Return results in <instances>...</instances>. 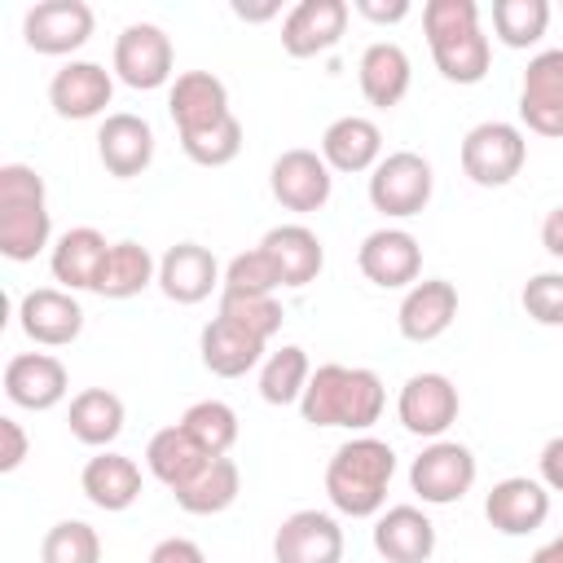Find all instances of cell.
Instances as JSON below:
<instances>
[{
    "mask_svg": "<svg viewBox=\"0 0 563 563\" xmlns=\"http://www.w3.org/2000/svg\"><path fill=\"white\" fill-rule=\"evenodd\" d=\"M383 405H387V387L374 369L330 361V365L312 369L303 400H299V413L308 427H343V431L365 435L383 418Z\"/></svg>",
    "mask_w": 563,
    "mask_h": 563,
    "instance_id": "cell-1",
    "label": "cell"
},
{
    "mask_svg": "<svg viewBox=\"0 0 563 563\" xmlns=\"http://www.w3.org/2000/svg\"><path fill=\"white\" fill-rule=\"evenodd\" d=\"M391 475H396V449L378 435H352L325 462V497L347 519H378L387 510Z\"/></svg>",
    "mask_w": 563,
    "mask_h": 563,
    "instance_id": "cell-2",
    "label": "cell"
},
{
    "mask_svg": "<svg viewBox=\"0 0 563 563\" xmlns=\"http://www.w3.org/2000/svg\"><path fill=\"white\" fill-rule=\"evenodd\" d=\"M422 31L427 48L435 57V70L449 84H479L493 66V44L479 26V4L475 0H427L422 9Z\"/></svg>",
    "mask_w": 563,
    "mask_h": 563,
    "instance_id": "cell-3",
    "label": "cell"
},
{
    "mask_svg": "<svg viewBox=\"0 0 563 563\" xmlns=\"http://www.w3.org/2000/svg\"><path fill=\"white\" fill-rule=\"evenodd\" d=\"M53 238V216L44 198V176L26 163L0 167V255L31 264Z\"/></svg>",
    "mask_w": 563,
    "mask_h": 563,
    "instance_id": "cell-4",
    "label": "cell"
},
{
    "mask_svg": "<svg viewBox=\"0 0 563 563\" xmlns=\"http://www.w3.org/2000/svg\"><path fill=\"white\" fill-rule=\"evenodd\" d=\"M523 158H528V136H523L515 123L488 119V123H475V128L462 136V172H466L479 189H501V185H510V180L523 172Z\"/></svg>",
    "mask_w": 563,
    "mask_h": 563,
    "instance_id": "cell-5",
    "label": "cell"
},
{
    "mask_svg": "<svg viewBox=\"0 0 563 563\" xmlns=\"http://www.w3.org/2000/svg\"><path fill=\"white\" fill-rule=\"evenodd\" d=\"M431 189H435V172L413 150H396L369 172V207L387 220H409L427 211Z\"/></svg>",
    "mask_w": 563,
    "mask_h": 563,
    "instance_id": "cell-6",
    "label": "cell"
},
{
    "mask_svg": "<svg viewBox=\"0 0 563 563\" xmlns=\"http://www.w3.org/2000/svg\"><path fill=\"white\" fill-rule=\"evenodd\" d=\"M479 462L457 440H431L409 462V488L422 497V506H453L475 488Z\"/></svg>",
    "mask_w": 563,
    "mask_h": 563,
    "instance_id": "cell-7",
    "label": "cell"
},
{
    "mask_svg": "<svg viewBox=\"0 0 563 563\" xmlns=\"http://www.w3.org/2000/svg\"><path fill=\"white\" fill-rule=\"evenodd\" d=\"M457 409H462V396L453 387L449 374H435V369H422L413 378H405L400 396H396V418L409 435H422V440H444V431L457 422Z\"/></svg>",
    "mask_w": 563,
    "mask_h": 563,
    "instance_id": "cell-8",
    "label": "cell"
},
{
    "mask_svg": "<svg viewBox=\"0 0 563 563\" xmlns=\"http://www.w3.org/2000/svg\"><path fill=\"white\" fill-rule=\"evenodd\" d=\"M172 62H176V53H172L167 31L154 22H132L119 31L110 66H114V79H123L136 92H150L172 79Z\"/></svg>",
    "mask_w": 563,
    "mask_h": 563,
    "instance_id": "cell-9",
    "label": "cell"
},
{
    "mask_svg": "<svg viewBox=\"0 0 563 563\" xmlns=\"http://www.w3.org/2000/svg\"><path fill=\"white\" fill-rule=\"evenodd\" d=\"M92 26L97 18L84 0H40L22 18V40L44 57H66L92 40Z\"/></svg>",
    "mask_w": 563,
    "mask_h": 563,
    "instance_id": "cell-10",
    "label": "cell"
},
{
    "mask_svg": "<svg viewBox=\"0 0 563 563\" xmlns=\"http://www.w3.org/2000/svg\"><path fill=\"white\" fill-rule=\"evenodd\" d=\"M268 189L286 211L308 216V211H321L330 202L334 176L317 150H282L268 167Z\"/></svg>",
    "mask_w": 563,
    "mask_h": 563,
    "instance_id": "cell-11",
    "label": "cell"
},
{
    "mask_svg": "<svg viewBox=\"0 0 563 563\" xmlns=\"http://www.w3.org/2000/svg\"><path fill=\"white\" fill-rule=\"evenodd\" d=\"M519 119L537 136H563V48H541L519 79Z\"/></svg>",
    "mask_w": 563,
    "mask_h": 563,
    "instance_id": "cell-12",
    "label": "cell"
},
{
    "mask_svg": "<svg viewBox=\"0 0 563 563\" xmlns=\"http://www.w3.org/2000/svg\"><path fill=\"white\" fill-rule=\"evenodd\" d=\"M356 268L365 273V282L383 286V290H409L422 273V246L409 229H374L365 233L361 251H356Z\"/></svg>",
    "mask_w": 563,
    "mask_h": 563,
    "instance_id": "cell-13",
    "label": "cell"
},
{
    "mask_svg": "<svg viewBox=\"0 0 563 563\" xmlns=\"http://www.w3.org/2000/svg\"><path fill=\"white\" fill-rule=\"evenodd\" d=\"M273 563H343V528L325 510H295L273 532Z\"/></svg>",
    "mask_w": 563,
    "mask_h": 563,
    "instance_id": "cell-14",
    "label": "cell"
},
{
    "mask_svg": "<svg viewBox=\"0 0 563 563\" xmlns=\"http://www.w3.org/2000/svg\"><path fill=\"white\" fill-rule=\"evenodd\" d=\"M18 325H22V334H26L31 343H40V347H66V343H75L79 330H84V308H79V299H75L70 290H62V286H35V290H26L22 303H18Z\"/></svg>",
    "mask_w": 563,
    "mask_h": 563,
    "instance_id": "cell-15",
    "label": "cell"
},
{
    "mask_svg": "<svg viewBox=\"0 0 563 563\" xmlns=\"http://www.w3.org/2000/svg\"><path fill=\"white\" fill-rule=\"evenodd\" d=\"M70 391V374L53 352H18L4 365V396L18 409L44 413L53 405H62Z\"/></svg>",
    "mask_w": 563,
    "mask_h": 563,
    "instance_id": "cell-16",
    "label": "cell"
},
{
    "mask_svg": "<svg viewBox=\"0 0 563 563\" xmlns=\"http://www.w3.org/2000/svg\"><path fill=\"white\" fill-rule=\"evenodd\" d=\"M484 519L501 537H528L550 519V488L528 475H506L484 497Z\"/></svg>",
    "mask_w": 563,
    "mask_h": 563,
    "instance_id": "cell-17",
    "label": "cell"
},
{
    "mask_svg": "<svg viewBox=\"0 0 563 563\" xmlns=\"http://www.w3.org/2000/svg\"><path fill=\"white\" fill-rule=\"evenodd\" d=\"M97 158L110 176L132 180L154 163V128L132 110H114L97 128Z\"/></svg>",
    "mask_w": 563,
    "mask_h": 563,
    "instance_id": "cell-18",
    "label": "cell"
},
{
    "mask_svg": "<svg viewBox=\"0 0 563 563\" xmlns=\"http://www.w3.org/2000/svg\"><path fill=\"white\" fill-rule=\"evenodd\" d=\"M110 97H114V75L101 62H66L48 79V106L62 119H75V123L106 114Z\"/></svg>",
    "mask_w": 563,
    "mask_h": 563,
    "instance_id": "cell-19",
    "label": "cell"
},
{
    "mask_svg": "<svg viewBox=\"0 0 563 563\" xmlns=\"http://www.w3.org/2000/svg\"><path fill=\"white\" fill-rule=\"evenodd\" d=\"M167 114H172V123H176L180 136L202 132V128L229 119L233 110H229L224 79L211 75V70H185V75H176L172 88H167Z\"/></svg>",
    "mask_w": 563,
    "mask_h": 563,
    "instance_id": "cell-20",
    "label": "cell"
},
{
    "mask_svg": "<svg viewBox=\"0 0 563 563\" xmlns=\"http://www.w3.org/2000/svg\"><path fill=\"white\" fill-rule=\"evenodd\" d=\"M347 4L343 0H299L286 18H282V48L290 57H317L325 48H334L347 31Z\"/></svg>",
    "mask_w": 563,
    "mask_h": 563,
    "instance_id": "cell-21",
    "label": "cell"
},
{
    "mask_svg": "<svg viewBox=\"0 0 563 563\" xmlns=\"http://www.w3.org/2000/svg\"><path fill=\"white\" fill-rule=\"evenodd\" d=\"M224 282L220 260L198 242H176L158 260V290L172 303H202Z\"/></svg>",
    "mask_w": 563,
    "mask_h": 563,
    "instance_id": "cell-22",
    "label": "cell"
},
{
    "mask_svg": "<svg viewBox=\"0 0 563 563\" xmlns=\"http://www.w3.org/2000/svg\"><path fill=\"white\" fill-rule=\"evenodd\" d=\"M457 317V286L444 282V277H427V282H413L396 308V325L409 343H431L440 339Z\"/></svg>",
    "mask_w": 563,
    "mask_h": 563,
    "instance_id": "cell-23",
    "label": "cell"
},
{
    "mask_svg": "<svg viewBox=\"0 0 563 563\" xmlns=\"http://www.w3.org/2000/svg\"><path fill=\"white\" fill-rule=\"evenodd\" d=\"M264 347L268 339L251 334L246 325L229 321V317H211L198 334V352H202V365L216 374V378H242L246 369L264 365Z\"/></svg>",
    "mask_w": 563,
    "mask_h": 563,
    "instance_id": "cell-24",
    "label": "cell"
},
{
    "mask_svg": "<svg viewBox=\"0 0 563 563\" xmlns=\"http://www.w3.org/2000/svg\"><path fill=\"white\" fill-rule=\"evenodd\" d=\"M106 255H110V242L92 229V224H79V229H66L57 242H53V255H48V268H53V282L62 290H97V277L106 268Z\"/></svg>",
    "mask_w": 563,
    "mask_h": 563,
    "instance_id": "cell-25",
    "label": "cell"
},
{
    "mask_svg": "<svg viewBox=\"0 0 563 563\" xmlns=\"http://www.w3.org/2000/svg\"><path fill=\"white\" fill-rule=\"evenodd\" d=\"M374 550L387 563H427L435 554V523L418 506H387L374 519Z\"/></svg>",
    "mask_w": 563,
    "mask_h": 563,
    "instance_id": "cell-26",
    "label": "cell"
},
{
    "mask_svg": "<svg viewBox=\"0 0 563 563\" xmlns=\"http://www.w3.org/2000/svg\"><path fill=\"white\" fill-rule=\"evenodd\" d=\"M321 158L330 172H374L383 163V128L365 114H343L321 132Z\"/></svg>",
    "mask_w": 563,
    "mask_h": 563,
    "instance_id": "cell-27",
    "label": "cell"
},
{
    "mask_svg": "<svg viewBox=\"0 0 563 563\" xmlns=\"http://www.w3.org/2000/svg\"><path fill=\"white\" fill-rule=\"evenodd\" d=\"M79 488H84V497H88L97 510L119 515V510H128V506L141 497V466H136L128 453L101 449L97 457L84 462Z\"/></svg>",
    "mask_w": 563,
    "mask_h": 563,
    "instance_id": "cell-28",
    "label": "cell"
},
{
    "mask_svg": "<svg viewBox=\"0 0 563 563\" xmlns=\"http://www.w3.org/2000/svg\"><path fill=\"white\" fill-rule=\"evenodd\" d=\"M356 79H361V92L369 106L378 110H391L405 101L409 92V79H413V66H409V53L391 40H374L361 62H356Z\"/></svg>",
    "mask_w": 563,
    "mask_h": 563,
    "instance_id": "cell-29",
    "label": "cell"
},
{
    "mask_svg": "<svg viewBox=\"0 0 563 563\" xmlns=\"http://www.w3.org/2000/svg\"><path fill=\"white\" fill-rule=\"evenodd\" d=\"M260 246H264L268 260L277 264L282 286H290V290L317 282V273L325 268V246H321V238H317L308 224H277V229L264 233Z\"/></svg>",
    "mask_w": 563,
    "mask_h": 563,
    "instance_id": "cell-30",
    "label": "cell"
},
{
    "mask_svg": "<svg viewBox=\"0 0 563 563\" xmlns=\"http://www.w3.org/2000/svg\"><path fill=\"white\" fill-rule=\"evenodd\" d=\"M66 427L79 444L110 449L123 435V400L110 387H84L66 409Z\"/></svg>",
    "mask_w": 563,
    "mask_h": 563,
    "instance_id": "cell-31",
    "label": "cell"
},
{
    "mask_svg": "<svg viewBox=\"0 0 563 563\" xmlns=\"http://www.w3.org/2000/svg\"><path fill=\"white\" fill-rule=\"evenodd\" d=\"M238 493H242V471L224 453V457H207L202 471L189 484H180L172 497H176V506L185 515H220V510H229L238 501Z\"/></svg>",
    "mask_w": 563,
    "mask_h": 563,
    "instance_id": "cell-32",
    "label": "cell"
},
{
    "mask_svg": "<svg viewBox=\"0 0 563 563\" xmlns=\"http://www.w3.org/2000/svg\"><path fill=\"white\" fill-rule=\"evenodd\" d=\"M202 462H207V453L189 440V431H185L180 422L154 431L150 444H145V466H150V475H154L158 484H167L172 493H176L180 484H189V479L202 471Z\"/></svg>",
    "mask_w": 563,
    "mask_h": 563,
    "instance_id": "cell-33",
    "label": "cell"
},
{
    "mask_svg": "<svg viewBox=\"0 0 563 563\" xmlns=\"http://www.w3.org/2000/svg\"><path fill=\"white\" fill-rule=\"evenodd\" d=\"M158 282V260L150 255V246L141 242H110V255H106V268L97 277V295L101 299H132L141 295L145 286Z\"/></svg>",
    "mask_w": 563,
    "mask_h": 563,
    "instance_id": "cell-34",
    "label": "cell"
},
{
    "mask_svg": "<svg viewBox=\"0 0 563 563\" xmlns=\"http://www.w3.org/2000/svg\"><path fill=\"white\" fill-rule=\"evenodd\" d=\"M308 378H312L308 352L295 347V343H286V347H277V352L264 356V365H260V396L268 405H299Z\"/></svg>",
    "mask_w": 563,
    "mask_h": 563,
    "instance_id": "cell-35",
    "label": "cell"
},
{
    "mask_svg": "<svg viewBox=\"0 0 563 563\" xmlns=\"http://www.w3.org/2000/svg\"><path fill=\"white\" fill-rule=\"evenodd\" d=\"M180 427L189 431V440L207 453V457H224L238 444V413L224 400H194L180 413Z\"/></svg>",
    "mask_w": 563,
    "mask_h": 563,
    "instance_id": "cell-36",
    "label": "cell"
},
{
    "mask_svg": "<svg viewBox=\"0 0 563 563\" xmlns=\"http://www.w3.org/2000/svg\"><path fill=\"white\" fill-rule=\"evenodd\" d=\"M550 26L545 0H493V31L506 48H532Z\"/></svg>",
    "mask_w": 563,
    "mask_h": 563,
    "instance_id": "cell-37",
    "label": "cell"
},
{
    "mask_svg": "<svg viewBox=\"0 0 563 563\" xmlns=\"http://www.w3.org/2000/svg\"><path fill=\"white\" fill-rule=\"evenodd\" d=\"M40 563H101V537L84 519H62L40 541Z\"/></svg>",
    "mask_w": 563,
    "mask_h": 563,
    "instance_id": "cell-38",
    "label": "cell"
},
{
    "mask_svg": "<svg viewBox=\"0 0 563 563\" xmlns=\"http://www.w3.org/2000/svg\"><path fill=\"white\" fill-rule=\"evenodd\" d=\"M180 150L198 167H224V163H233L242 154V123H238V114H229V119H220V123H211L202 132L180 136Z\"/></svg>",
    "mask_w": 563,
    "mask_h": 563,
    "instance_id": "cell-39",
    "label": "cell"
},
{
    "mask_svg": "<svg viewBox=\"0 0 563 563\" xmlns=\"http://www.w3.org/2000/svg\"><path fill=\"white\" fill-rule=\"evenodd\" d=\"M277 286H282L277 264L268 260L264 246H251V251H238V255L224 264L220 295H273Z\"/></svg>",
    "mask_w": 563,
    "mask_h": 563,
    "instance_id": "cell-40",
    "label": "cell"
},
{
    "mask_svg": "<svg viewBox=\"0 0 563 563\" xmlns=\"http://www.w3.org/2000/svg\"><path fill=\"white\" fill-rule=\"evenodd\" d=\"M220 317L246 325L260 339H273L282 330V321H286L277 295H220Z\"/></svg>",
    "mask_w": 563,
    "mask_h": 563,
    "instance_id": "cell-41",
    "label": "cell"
},
{
    "mask_svg": "<svg viewBox=\"0 0 563 563\" xmlns=\"http://www.w3.org/2000/svg\"><path fill=\"white\" fill-rule=\"evenodd\" d=\"M523 312L537 325H563V273H537L519 290Z\"/></svg>",
    "mask_w": 563,
    "mask_h": 563,
    "instance_id": "cell-42",
    "label": "cell"
},
{
    "mask_svg": "<svg viewBox=\"0 0 563 563\" xmlns=\"http://www.w3.org/2000/svg\"><path fill=\"white\" fill-rule=\"evenodd\" d=\"M26 449H31V444H26L22 422H18V418H0V471H4V475L22 466Z\"/></svg>",
    "mask_w": 563,
    "mask_h": 563,
    "instance_id": "cell-43",
    "label": "cell"
},
{
    "mask_svg": "<svg viewBox=\"0 0 563 563\" xmlns=\"http://www.w3.org/2000/svg\"><path fill=\"white\" fill-rule=\"evenodd\" d=\"M145 563H207V554H202V545L189 541V537H167V541H158V545L150 550Z\"/></svg>",
    "mask_w": 563,
    "mask_h": 563,
    "instance_id": "cell-44",
    "label": "cell"
},
{
    "mask_svg": "<svg viewBox=\"0 0 563 563\" xmlns=\"http://www.w3.org/2000/svg\"><path fill=\"white\" fill-rule=\"evenodd\" d=\"M537 466H541V484H545L550 493H563V435L545 440V449H541Z\"/></svg>",
    "mask_w": 563,
    "mask_h": 563,
    "instance_id": "cell-45",
    "label": "cell"
},
{
    "mask_svg": "<svg viewBox=\"0 0 563 563\" xmlns=\"http://www.w3.org/2000/svg\"><path fill=\"white\" fill-rule=\"evenodd\" d=\"M356 13L369 18V22L391 26V22H405L409 18V0H391V4H383V0H356Z\"/></svg>",
    "mask_w": 563,
    "mask_h": 563,
    "instance_id": "cell-46",
    "label": "cell"
},
{
    "mask_svg": "<svg viewBox=\"0 0 563 563\" xmlns=\"http://www.w3.org/2000/svg\"><path fill=\"white\" fill-rule=\"evenodd\" d=\"M541 246H545L554 260H563V202H559L554 211H545V220H541Z\"/></svg>",
    "mask_w": 563,
    "mask_h": 563,
    "instance_id": "cell-47",
    "label": "cell"
},
{
    "mask_svg": "<svg viewBox=\"0 0 563 563\" xmlns=\"http://www.w3.org/2000/svg\"><path fill=\"white\" fill-rule=\"evenodd\" d=\"M233 13L242 22H268V18H277V4H233Z\"/></svg>",
    "mask_w": 563,
    "mask_h": 563,
    "instance_id": "cell-48",
    "label": "cell"
},
{
    "mask_svg": "<svg viewBox=\"0 0 563 563\" xmlns=\"http://www.w3.org/2000/svg\"><path fill=\"white\" fill-rule=\"evenodd\" d=\"M532 563H563V532H559V537H550V541L532 554Z\"/></svg>",
    "mask_w": 563,
    "mask_h": 563,
    "instance_id": "cell-49",
    "label": "cell"
},
{
    "mask_svg": "<svg viewBox=\"0 0 563 563\" xmlns=\"http://www.w3.org/2000/svg\"><path fill=\"white\" fill-rule=\"evenodd\" d=\"M559 9H563V4H559Z\"/></svg>",
    "mask_w": 563,
    "mask_h": 563,
    "instance_id": "cell-50",
    "label": "cell"
}]
</instances>
